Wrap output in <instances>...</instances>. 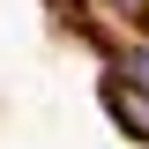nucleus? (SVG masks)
<instances>
[{
    "label": "nucleus",
    "mask_w": 149,
    "mask_h": 149,
    "mask_svg": "<svg viewBox=\"0 0 149 149\" xmlns=\"http://www.w3.org/2000/svg\"><path fill=\"white\" fill-rule=\"evenodd\" d=\"M104 112L134 134V142H149V82H134V74H112V82H104Z\"/></svg>",
    "instance_id": "f257e3e1"
},
{
    "label": "nucleus",
    "mask_w": 149,
    "mask_h": 149,
    "mask_svg": "<svg viewBox=\"0 0 149 149\" xmlns=\"http://www.w3.org/2000/svg\"><path fill=\"white\" fill-rule=\"evenodd\" d=\"M112 8H119V15H142V8H149V0H112Z\"/></svg>",
    "instance_id": "f03ea898"
}]
</instances>
